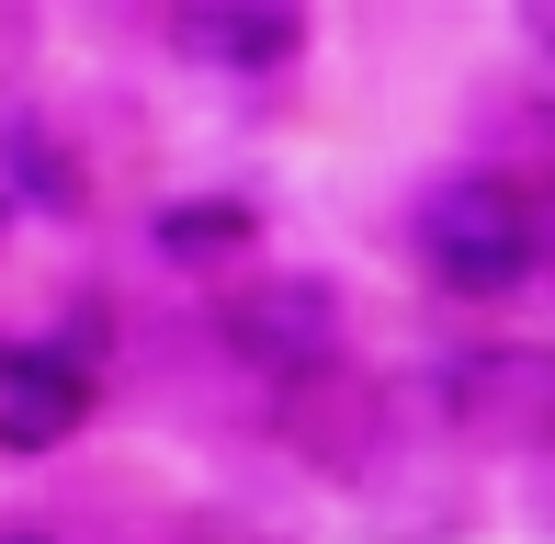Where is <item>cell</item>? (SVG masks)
Returning <instances> with one entry per match:
<instances>
[{
	"label": "cell",
	"mask_w": 555,
	"mask_h": 544,
	"mask_svg": "<svg viewBox=\"0 0 555 544\" xmlns=\"http://www.w3.org/2000/svg\"><path fill=\"white\" fill-rule=\"evenodd\" d=\"M521 205H533V284H555V159L521 170Z\"/></svg>",
	"instance_id": "10"
},
{
	"label": "cell",
	"mask_w": 555,
	"mask_h": 544,
	"mask_svg": "<svg viewBox=\"0 0 555 544\" xmlns=\"http://www.w3.org/2000/svg\"><path fill=\"white\" fill-rule=\"evenodd\" d=\"M272 442H284V465H307L318 488H363L374 465L409 442V409H397L386 375H363V363H330V375H295L272 386Z\"/></svg>",
	"instance_id": "5"
},
{
	"label": "cell",
	"mask_w": 555,
	"mask_h": 544,
	"mask_svg": "<svg viewBox=\"0 0 555 544\" xmlns=\"http://www.w3.org/2000/svg\"><path fill=\"white\" fill-rule=\"evenodd\" d=\"M420 409H431L442 454H499V465H555V340L533 329H465L420 363Z\"/></svg>",
	"instance_id": "2"
},
{
	"label": "cell",
	"mask_w": 555,
	"mask_h": 544,
	"mask_svg": "<svg viewBox=\"0 0 555 544\" xmlns=\"http://www.w3.org/2000/svg\"><path fill=\"white\" fill-rule=\"evenodd\" d=\"M533 46H544V57H555V12H533Z\"/></svg>",
	"instance_id": "13"
},
{
	"label": "cell",
	"mask_w": 555,
	"mask_h": 544,
	"mask_svg": "<svg viewBox=\"0 0 555 544\" xmlns=\"http://www.w3.org/2000/svg\"><path fill=\"white\" fill-rule=\"evenodd\" d=\"M205 329L249 386H295V375L351 363V295L318 261H249L205 295Z\"/></svg>",
	"instance_id": "3"
},
{
	"label": "cell",
	"mask_w": 555,
	"mask_h": 544,
	"mask_svg": "<svg viewBox=\"0 0 555 544\" xmlns=\"http://www.w3.org/2000/svg\"><path fill=\"white\" fill-rule=\"evenodd\" d=\"M80 205H91V159L23 103L0 126V216H80Z\"/></svg>",
	"instance_id": "9"
},
{
	"label": "cell",
	"mask_w": 555,
	"mask_h": 544,
	"mask_svg": "<svg viewBox=\"0 0 555 544\" xmlns=\"http://www.w3.org/2000/svg\"><path fill=\"white\" fill-rule=\"evenodd\" d=\"M351 500H363L374 544H453V533L476 522V500H465V477H453V454H409V442H397V454L374 465Z\"/></svg>",
	"instance_id": "8"
},
{
	"label": "cell",
	"mask_w": 555,
	"mask_h": 544,
	"mask_svg": "<svg viewBox=\"0 0 555 544\" xmlns=\"http://www.w3.org/2000/svg\"><path fill=\"white\" fill-rule=\"evenodd\" d=\"M409 261L442 307H511L533 295V205H521L511 159H442L409 193Z\"/></svg>",
	"instance_id": "1"
},
{
	"label": "cell",
	"mask_w": 555,
	"mask_h": 544,
	"mask_svg": "<svg viewBox=\"0 0 555 544\" xmlns=\"http://www.w3.org/2000/svg\"><path fill=\"white\" fill-rule=\"evenodd\" d=\"M147 250H159V272H193V284H227V272H249L261 261V193H238V182H193V193H170L159 216H147Z\"/></svg>",
	"instance_id": "7"
},
{
	"label": "cell",
	"mask_w": 555,
	"mask_h": 544,
	"mask_svg": "<svg viewBox=\"0 0 555 544\" xmlns=\"http://www.w3.org/2000/svg\"><path fill=\"white\" fill-rule=\"evenodd\" d=\"M0 544H68L57 522H0Z\"/></svg>",
	"instance_id": "11"
},
{
	"label": "cell",
	"mask_w": 555,
	"mask_h": 544,
	"mask_svg": "<svg viewBox=\"0 0 555 544\" xmlns=\"http://www.w3.org/2000/svg\"><path fill=\"white\" fill-rule=\"evenodd\" d=\"M159 35H170V57L205 68V80H284V68H307L318 23L295 12V0H182Z\"/></svg>",
	"instance_id": "6"
},
{
	"label": "cell",
	"mask_w": 555,
	"mask_h": 544,
	"mask_svg": "<svg viewBox=\"0 0 555 544\" xmlns=\"http://www.w3.org/2000/svg\"><path fill=\"white\" fill-rule=\"evenodd\" d=\"M103 363H114L103 295H80V307H68L57 329H35V340H0V465L68 454V442L91 431V409H103Z\"/></svg>",
	"instance_id": "4"
},
{
	"label": "cell",
	"mask_w": 555,
	"mask_h": 544,
	"mask_svg": "<svg viewBox=\"0 0 555 544\" xmlns=\"http://www.w3.org/2000/svg\"><path fill=\"white\" fill-rule=\"evenodd\" d=\"M533 522L555 533V465H544V477H533Z\"/></svg>",
	"instance_id": "12"
}]
</instances>
